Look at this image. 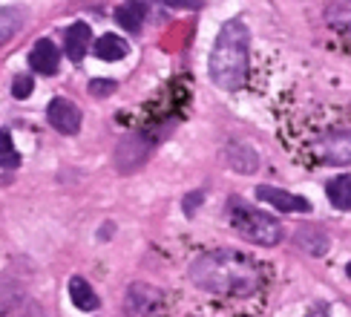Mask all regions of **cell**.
Masks as SVG:
<instances>
[{"label": "cell", "mask_w": 351, "mask_h": 317, "mask_svg": "<svg viewBox=\"0 0 351 317\" xmlns=\"http://www.w3.org/2000/svg\"><path fill=\"white\" fill-rule=\"evenodd\" d=\"M90 26L86 23H72L66 29V55L72 58V61H81V58L86 55V49H90Z\"/></svg>", "instance_id": "8"}, {"label": "cell", "mask_w": 351, "mask_h": 317, "mask_svg": "<svg viewBox=\"0 0 351 317\" xmlns=\"http://www.w3.org/2000/svg\"><path fill=\"white\" fill-rule=\"evenodd\" d=\"M251 35L242 21H228L210 49V78L222 90H239L247 78Z\"/></svg>", "instance_id": "2"}, {"label": "cell", "mask_w": 351, "mask_h": 317, "mask_svg": "<svg viewBox=\"0 0 351 317\" xmlns=\"http://www.w3.org/2000/svg\"><path fill=\"white\" fill-rule=\"evenodd\" d=\"M326 193H328V202L337 211H351V176L331 179L328 187H326Z\"/></svg>", "instance_id": "10"}, {"label": "cell", "mask_w": 351, "mask_h": 317, "mask_svg": "<svg viewBox=\"0 0 351 317\" xmlns=\"http://www.w3.org/2000/svg\"><path fill=\"white\" fill-rule=\"evenodd\" d=\"M311 317H326V309H319V312H314Z\"/></svg>", "instance_id": "19"}, {"label": "cell", "mask_w": 351, "mask_h": 317, "mask_svg": "<svg viewBox=\"0 0 351 317\" xmlns=\"http://www.w3.org/2000/svg\"><path fill=\"white\" fill-rule=\"evenodd\" d=\"M18 165H21V153L14 148L9 130H0V167H18Z\"/></svg>", "instance_id": "15"}, {"label": "cell", "mask_w": 351, "mask_h": 317, "mask_svg": "<svg viewBox=\"0 0 351 317\" xmlns=\"http://www.w3.org/2000/svg\"><path fill=\"white\" fill-rule=\"evenodd\" d=\"M319 156L328 165H351V133L343 130V133H328L323 141H319Z\"/></svg>", "instance_id": "6"}, {"label": "cell", "mask_w": 351, "mask_h": 317, "mask_svg": "<svg viewBox=\"0 0 351 317\" xmlns=\"http://www.w3.org/2000/svg\"><path fill=\"white\" fill-rule=\"evenodd\" d=\"M167 6H176V9H199L202 0H165Z\"/></svg>", "instance_id": "18"}, {"label": "cell", "mask_w": 351, "mask_h": 317, "mask_svg": "<svg viewBox=\"0 0 351 317\" xmlns=\"http://www.w3.org/2000/svg\"><path fill=\"white\" fill-rule=\"evenodd\" d=\"M326 18L337 32L346 35L351 29V0H331V6L326 9Z\"/></svg>", "instance_id": "12"}, {"label": "cell", "mask_w": 351, "mask_h": 317, "mask_svg": "<svg viewBox=\"0 0 351 317\" xmlns=\"http://www.w3.org/2000/svg\"><path fill=\"white\" fill-rule=\"evenodd\" d=\"M95 55L101 61H121L127 55V43L119 35H104L101 40H95Z\"/></svg>", "instance_id": "11"}, {"label": "cell", "mask_w": 351, "mask_h": 317, "mask_svg": "<svg viewBox=\"0 0 351 317\" xmlns=\"http://www.w3.org/2000/svg\"><path fill=\"white\" fill-rule=\"evenodd\" d=\"M190 280L213 297H251L262 288V268L247 254L219 248L190 266Z\"/></svg>", "instance_id": "1"}, {"label": "cell", "mask_w": 351, "mask_h": 317, "mask_svg": "<svg viewBox=\"0 0 351 317\" xmlns=\"http://www.w3.org/2000/svg\"><path fill=\"white\" fill-rule=\"evenodd\" d=\"M346 274H348V277H351V263H348V266H346Z\"/></svg>", "instance_id": "20"}, {"label": "cell", "mask_w": 351, "mask_h": 317, "mask_svg": "<svg viewBox=\"0 0 351 317\" xmlns=\"http://www.w3.org/2000/svg\"><path fill=\"white\" fill-rule=\"evenodd\" d=\"M346 38H348V43H351V29H348V32H346Z\"/></svg>", "instance_id": "21"}, {"label": "cell", "mask_w": 351, "mask_h": 317, "mask_svg": "<svg viewBox=\"0 0 351 317\" xmlns=\"http://www.w3.org/2000/svg\"><path fill=\"white\" fill-rule=\"evenodd\" d=\"M90 86H93V90H90L93 95H110V93L115 90V84H112V81H93Z\"/></svg>", "instance_id": "17"}, {"label": "cell", "mask_w": 351, "mask_h": 317, "mask_svg": "<svg viewBox=\"0 0 351 317\" xmlns=\"http://www.w3.org/2000/svg\"><path fill=\"white\" fill-rule=\"evenodd\" d=\"M47 119H49V124L58 130V133L75 136L78 127H81V110L66 98H55V101H49V107H47Z\"/></svg>", "instance_id": "4"}, {"label": "cell", "mask_w": 351, "mask_h": 317, "mask_svg": "<svg viewBox=\"0 0 351 317\" xmlns=\"http://www.w3.org/2000/svg\"><path fill=\"white\" fill-rule=\"evenodd\" d=\"M69 297L81 312H95L98 309V294L93 292V285L84 277H72L69 280Z\"/></svg>", "instance_id": "9"}, {"label": "cell", "mask_w": 351, "mask_h": 317, "mask_svg": "<svg viewBox=\"0 0 351 317\" xmlns=\"http://www.w3.org/2000/svg\"><path fill=\"white\" fill-rule=\"evenodd\" d=\"M141 18H144V9L138 3H124L115 9V21H119L127 32H138L141 29Z\"/></svg>", "instance_id": "13"}, {"label": "cell", "mask_w": 351, "mask_h": 317, "mask_svg": "<svg viewBox=\"0 0 351 317\" xmlns=\"http://www.w3.org/2000/svg\"><path fill=\"white\" fill-rule=\"evenodd\" d=\"M228 220L239 237H245L254 245H276L282 239V225L274 220L271 213L245 205L242 199H230L228 205Z\"/></svg>", "instance_id": "3"}, {"label": "cell", "mask_w": 351, "mask_h": 317, "mask_svg": "<svg viewBox=\"0 0 351 317\" xmlns=\"http://www.w3.org/2000/svg\"><path fill=\"white\" fill-rule=\"evenodd\" d=\"M256 199L268 202V205H274L276 211H285V213H308L311 211L308 199H302L297 193H288V191H280V187H271V185H259Z\"/></svg>", "instance_id": "5"}, {"label": "cell", "mask_w": 351, "mask_h": 317, "mask_svg": "<svg viewBox=\"0 0 351 317\" xmlns=\"http://www.w3.org/2000/svg\"><path fill=\"white\" fill-rule=\"evenodd\" d=\"M23 26V18H21V9H0V47L18 32Z\"/></svg>", "instance_id": "14"}, {"label": "cell", "mask_w": 351, "mask_h": 317, "mask_svg": "<svg viewBox=\"0 0 351 317\" xmlns=\"http://www.w3.org/2000/svg\"><path fill=\"white\" fill-rule=\"evenodd\" d=\"M58 61H61V55H58L55 43L49 38H40L35 43L32 55H29V64H32V69L40 72V75H55V72H58Z\"/></svg>", "instance_id": "7"}, {"label": "cell", "mask_w": 351, "mask_h": 317, "mask_svg": "<svg viewBox=\"0 0 351 317\" xmlns=\"http://www.w3.org/2000/svg\"><path fill=\"white\" fill-rule=\"evenodd\" d=\"M32 78H29V75H18V78H14V84H12V95L14 98H29V95H32Z\"/></svg>", "instance_id": "16"}]
</instances>
